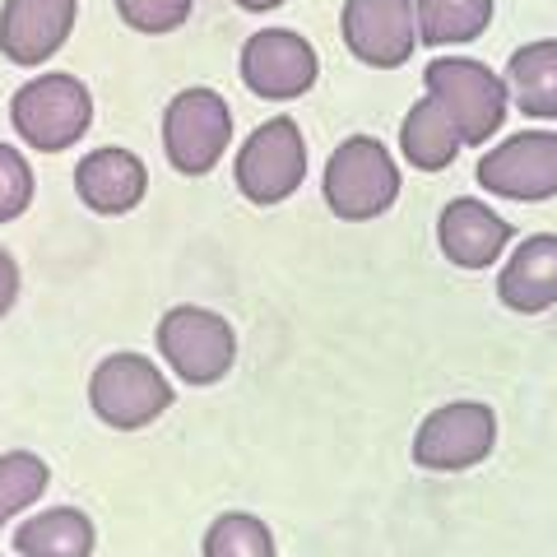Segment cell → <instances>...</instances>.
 <instances>
[{
    "mask_svg": "<svg viewBox=\"0 0 557 557\" xmlns=\"http://www.w3.org/2000/svg\"><path fill=\"white\" fill-rule=\"evenodd\" d=\"M502 79H507L511 108H520V116L557 121V38L516 47Z\"/></svg>",
    "mask_w": 557,
    "mask_h": 557,
    "instance_id": "17",
    "label": "cell"
},
{
    "mask_svg": "<svg viewBox=\"0 0 557 557\" xmlns=\"http://www.w3.org/2000/svg\"><path fill=\"white\" fill-rule=\"evenodd\" d=\"M233 149V108L219 89H182L163 108V153L182 177H209Z\"/></svg>",
    "mask_w": 557,
    "mask_h": 557,
    "instance_id": "6",
    "label": "cell"
},
{
    "mask_svg": "<svg viewBox=\"0 0 557 557\" xmlns=\"http://www.w3.org/2000/svg\"><path fill=\"white\" fill-rule=\"evenodd\" d=\"M321 196L344 223H372L399 200V163L376 135H348L325 159Z\"/></svg>",
    "mask_w": 557,
    "mask_h": 557,
    "instance_id": "2",
    "label": "cell"
},
{
    "mask_svg": "<svg viewBox=\"0 0 557 557\" xmlns=\"http://www.w3.org/2000/svg\"><path fill=\"white\" fill-rule=\"evenodd\" d=\"M159 358L168 362V372L186 381V386H219L237 362V330L228 317L196 302L168 307L159 330H153Z\"/></svg>",
    "mask_w": 557,
    "mask_h": 557,
    "instance_id": "5",
    "label": "cell"
},
{
    "mask_svg": "<svg viewBox=\"0 0 557 557\" xmlns=\"http://www.w3.org/2000/svg\"><path fill=\"white\" fill-rule=\"evenodd\" d=\"M190 10H196V0H116V14L121 24L145 33V38H168V33H177Z\"/></svg>",
    "mask_w": 557,
    "mask_h": 557,
    "instance_id": "22",
    "label": "cell"
},
{
    "mask_svg": "<svg viewBox=\"0 0 557 557\" xmlns=\"http://www.w3.org/2000/svg\"><path fill=\"white\" fill-rule=\"evenodd\" d=\"M423 94L456 121L465 149H483L511 108L507 79L474 57H437L423 70Z\"/></svg>",
    "mask_w": 557,
    "mask_h": 557,
    "instance_id": "4",
    "label": "cell"
},
{
    "mask_svg": "<svg viewBox=\"0 0 557 557\" xmlns=\"http://www.w3.org/2000/svg\"><path fill=\"white\" fill-rule=\"evenodd\" d=\"M75 196L94 214L121 219L131 209H139V200L149 196V168L139 163L135 149H121V145L89 149L75 163Z\"/></svg>",
    "mask_w": 557,
    "mask_h": 557,
    "instance_id": "14",
    "label": "cell"
},
{
    "mask_svg": "<svg viewBox=\"0 0 557 557\" xmlns=\"http://www.w3.org/2000/svg\"><path fill=\"white\" fill-rule=\"evenodd\" d=\"M497 446V413L483 399H450L418 423L409 456L428 474H465L483 465Z\"/></svg>",
    "mask_w": 557,
    "mask_h": 557,
    "instance_id": "8",
    "label": "cell"
},
{
    "mask_svg": "<svg viewBox=\"0 0 557 557\" xmlns=\"http://www.w3.org/2000/svg\"><path fill=\"white\" fill-rule=\"evenodd\" d=\"M33 163L24 149H14L0 139V223H14L28 214L33 205Z\"/></svg>",
    "mask_w": 557,
    "mask_h": 557,
    "instance_id": "23",
    "label": "cell"
},
{
    "mask_svg": "<svg viewBox=\"0 0 557 557\" xmlns=\"http://www.w3.org/2000/svg\"><path fill=\"white\" fill-rule=\"evenodd\" d=\"M339 33L354 61L372 70H399L418 47L413 0H344Z\"/></svg>",
    "mask_w": 557,
    "mask_h": 557,
    "instance_id": "11",
    "label": "cell"
},
{
    "mask_svg": "<svg viewBox=\"0 0 557 557\" xmlns=\"http://www.w3.org/2000/svg\"><path fill=\"white\" fill-rule=\"evenodd\" d=\"M460 149H465V139L456 131V121H450L428 94L413 102L405 121H399V153H405V163L418 172L450 168L460 159Z\"/></svg>",
    "mask_w": 557,
    "mask_h": 557,
    "instance_id": "18",
    "label": "cell"
},
{
    "mask_svg": "<svg viewBox=\"0 0 557 557\" xmlns=\"http://www.w3.org/2000/svg\"><path fill=\"white\" fill-rule=\"evenodd\" d=\"M307 182V135L293 116H270L247 135L233 159V186L260 209L284 205Z\"/></svg>",
    "mask_w": 557,
    "mask_h": 557,
    "instance_id": "7",
    "label": "cell"
},
{
    "mask_svg": "<svg viewBox=\"0 0 557 557\" xmlns=\"http://www.w3.org/2000/svg\"><path fill=\"white\" fill-rule=\"evenodd\" d=\"M200 557H278L274 530L251 511H223L209 520L200 539Z\"/></svg>",
    "mask_w": 557,
    "mask_h": 557,
    "instance_id": "21",
    "label": "cell"
},
{
    "mask_svg": "<svg viewBox=\"0 0 557 557\" xmlns=\"http://www.w3.org/2000/svg\"><path fill=\"white\" fill-rule=\"evenodd\" d=\"M418 42L428 47H465L493 24V0H413Z\"/></svg>",
    "mask_w": 557,
    "mask_h": 557,
    "instance_id": "19",
    "label": "cell"
},
{
    "mask_svg": "<svg viewBox=\"0 0 557 557\" xmlns=\"http://www.w3.org/2000/svg\"><path fill=\"white\" fill-rule=\"evenodd\" d=\"M47 487H51V465L38 450H5L0 456V530L10 520H24L28 511H38Z\"/></svg>",
    "mask_w": 557,
    "mask_h": 557,
    "instance_id": "20",
    "label": "cell"
},
{
    "mask_svg": "<svg viewBox=\"0 0 557 557\" xmlns=\"http://www.w3.org/2000/svg\"><path fill=\"white\" fill-rule=\"evenodd\" d=\"M242 84L265 98V102H293L317 89V75H321V57L302 33L293 28H260L242 42Z\"/></svg>",
    "mask_w": 557,
    "mask_h": 557,
    "instance_id": "9",
    "label": "cell"
},
{
    "mask_svg": "<svg viewBox=\"0 0 557 557\" xmlns=\"http://www.w3.org/2000/svg\"><path fill=\"white\" fill-rule=\"evenodd\" d=\"M516 242L511 223L479 196H456L437 214V247L456 270H493Z\"/></svg>",
    "mask_w": 557,
    "mask_h": 557,
    "instance_id": "13",
    "label": "cell"
},
{
    "mask_svg": "<svg viewBox=\"0 0 557 557\" xmlns=\"http://www.w3.org/2000/svg\"><path fill=\"white\" fill-rule=\"evenodd\" d=\"M172 399H177V391H172L168 372L135 348L108 354L89 376V409L112 432H145L172 409Z\"/></svg>",
    "mask_w": 557,
    "mask_h": 557,
    "instance_id": "3",
    "label": "cell"
},
{
    "mask_svg": "<svg viewBox=\"0 0 557 557\" xmlns=\"http://www.w3.org/2000/svg\"><path fill=\"white\" fill-rule=\"evenodd\" d=\"M79 0H5L0 5V57L20 70L47 65L75 33Z\"/></svg>",
    "mask_w": 557,
    "mask_h": 557,
    "instance_id": "12",
    "label": "cell"
},
{
    "mask_svg": "<svg viewBox=\"0 0 557 557\" xmlns=\"http://www.w3.org/2000/svg\"><path fill=\"white\" fill-rule=\"evenodd\" d=\"M237 10H247V14H270V10H278L284 0H233Z\"/></svg>",
    "mask_w": 557,
    "mask_h": 557,
    "instance_id": "25",
    "label": "cell"
},
{
    "mask_svg": "<svg viewBox=\"0 0 557 557\" xmlns=\"http://www.w3.org/2000/svg\"><path fill=\"white\" fill-rule=\"evenodd\" d=\"M98 530L79 507H42L14 525V557H94Z\"/></svg>",
    "mask_w": 557,
    "mask_h": 557,
    "instance_id": "16",
    "label": "cell"
},
{
    "mask_svg": "<svg viewBox=\"0 0 557 557\" xmlns=\"http://www.w3.org/2000/svg\"><path fill=\"white\" fill-rule=\"evenodd\" d=\"M20 288H24V274H20V260H14L5 247H0V321L14 311L20 302Z\"/></svg>",
    "mask_w": 557,
    "mask_h": 557,
    "instance_id": "24",
    "label": "cell"
},
{
    "mask_svg": "<svg viewBox=\"0 0 557 557\" xmlns=\"http://www.w3.org/2000/svg\"><path fill=\"white\" fill-rule=\"evenodd\" d=\"M497 298L516 317H539L557 307V233L520 237L497 270Z\"/></svg>",
    "mask_w": 557,
    "mask_h": 557,
    "instance_id": "15",
    "label": "cell"
},
{
    "mask_svg": "<svg viewBox=\"0 0 557 557\" xmlns=\"http://www.w3.org/2000/svg\"><path fill=\"white\" fill-rule=\"evenodd\" d=\"M479 186L497 200L539 205L557 196V131H520L479 159Z\"/></svg>",
    "mask_w": 557,
    "mask_h": 557,
    "instance_id": "10",
    "label": "cell"
},
{
    "mask_svg": "<svg viewBox=\"0 0 557 557\" xmlns=\"http://www.w3.org/2000/svg\"><path fill=\"white\" fill-rule=\"evenodd\" d=\"M10 126L38 153L75 149L94 126V94L89 84L70 70H47V75L24 79L10 98Z\"/></svg>",
    "mask_w": 557,
    "mask_h": 557,
    "instance_id": "1",
    "label": "cell"
}]
</instances>
